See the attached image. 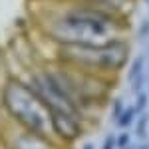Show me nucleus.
<instances>
[{"mask_svg": "<svg viewBox=\"0 0 149 149\" xmlns=\"http://www.w3.org/2000/svg\"><path fill=\"white\" fill-rule=\"evenodd\" d=\"M2 97H4L6 109L28 131H34L46 139H50V135L56 133L54 111L36 90L20 84L18 80H8L4 86Z\"/></svg>", "mask_w": 149, "mask_h": 149, "instance_id": "2", "label": "nucleus"}, {"mask_svg": "<svg viewBox=\"0 0 149 149\" xmlns=\"http://www.w3.org/2000/svg\"><path fill=\"white\" fill-rule=\"evenodd\" d=\"M62 56L72 66L88 72H111L123 66L127 50L123 42L107 46H64Z\"/></svg>", "mask_w": 149, "mask_h": 149, "instance_id": "3", "label": "nucleus"}, {"mask_svg": "<svg viewBox=\"0 0 149 149\" xmlns=\"http://www.w3.org/2000/svg\"><path fill=\"white\" fill-rule=\"evenodd\" d=\"M12 149H52V147H50L46 137L38 135L34 131H28V133H22V135L14 137Z\"/></svg>", "mask_w": 149, "mask_h": 149, "instance_id": "4", "label": "nucleus"}, {"mask_svg": "<svg viewBox=\"0 0 149 149\" xmlns=\"http://www.w3.org/2000/svg\"><path fill=\"white\" fill-rule=\"evenodd\" d=\"M44 32L60 48L123 42L121 18L81 0H56V10L44 20Z\"/></svg>", "mask_w": 149, "mask_h": 149, "instance_id": "1", "label": "nucleus"}]
</instances>
